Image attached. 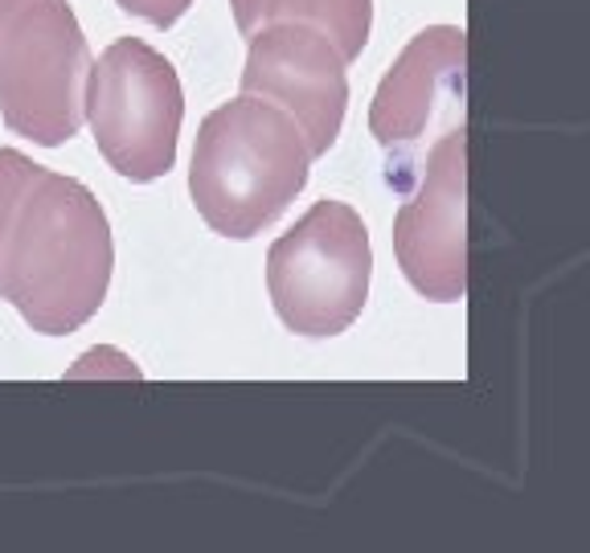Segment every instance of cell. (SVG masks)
I'll list each match as a JSON object with an SVG mask.
<instances>
[{"label":"cell","instance_id":"1","mask_svg":"<svg viewBox=\"0 0 590 553\" xmlns=\"http://www.w3.org/2000/svg\"><path fill=\"white\" fill-rule=\"evenodd\" d=\"M115 246L98 197L0 148V299L42 337L79 332L107 299Z\"/></svg>","mask_w":590,"mask_h":553},{"label":"cell","instance_id":"2","mask_svg":"<svg viewBox=\"0 0 590 553\" xmlns=\"http://www.w3.org/2000/svg\"><path fill=\"white\" fill-rule=\"evenodd\" d=\"M308 140L292 115L238 95L201 119L189 193L213 234L246 243L292 205L308 185Z\"/></svg>","mask_w":590,"mask_h":553},{"label":"cell","instance_id":"3","mask_svg":"<svg viewBox=\"0 0 590 553\" xmlns=\"http://www.w3.org/2000/svg\"><path fill=\"white\" fill-rule=\"evenodd\" d=\"M91 46L70 0H0V115L42 148L74 140Z\"/></svg>","mask_w":590,"mask_h":553},{"label":"cell","instance_id":"4","mask_svg":"<svg viewBox=\"0 0 590 553\" xmlns=\"http://www.w3.org/2000/svg\"><path fill=\"white\" fill-rule=\"evenodd\" d=\"M374 246L361 213L344 201H316L267 250V292L295 337H341L369 299Z\"/></svg>","mask_w":590,"mask_h":553},{"label":"cell","instance_id":"5","mask_svg":"<svg viewBox=\"0 0 590 553\" xmlns=\"http://www.w3.org/2000/svg\"><path fill=\"white\" fill-rule=\"evenodd\" d=\"M82 115L103 161L119 177L148 185L177 164L185 95L173 62L140 37H119L91 62Z\"/></svg>","mask_w":590,"mask_h":553},{"label":"cell","instance_id":"6","mask_svg":"<svg viewBox=\"0 0 590 553\" xmlns=\"http://www.w3.org/2000/svg\"><path fill=\"white\" fill-rule=\"evenodd\" d=\"M468 95V33L459 25H430L414 33L381 79L369 107V131L390 156V185L406 193L426 140L463 128Z\"/></svg>","mask_w":590,"mask_h":553},{"label":"cell","instance_id":"7","mask_svg":"<svg viewBox=\"0 0 590 553\" xmlns=\"http://www.w3.org/2000/svg\"><path fill=\"white\" fill-rule=\"evenodd\" d=\"M393 255L406 283L426 299L468 295V136L463 128L426 148L406 201L393 217Z\"/></svg>","mask_w":590,"mask_h":553},{"label":"cell","instance_id":"8","mask_svg":"<svg viewBox=\"0 0 590 553\" xmlns=\"http://www.w3.org/2000/svg\"><path fill=\"white\" fill-rule=\"evenodd\" d=\"M341 49L316 25H267L250 33V54L243 66V95H255L295 119L308 140L311 161L337 144L349 107Z\"/></svg>","mask_w":590,"mask_h":553},{"label":"cell","instance_id":"9","mask_svg":"<svg viewBox=\"0 0 590 553\" xmlns=\"http://www.w3.org/2000/svg\"><path fill=\"white\" fill-rule=\"evenodd\" d=\"M238 33L267 30V25H316L328 33V42L341 49L344 62L361 58V49L369 42V25H374V0H229Z\"/></svg>","mask_w":590,"mask_h":553},{"label":"cell","instance_id":"10","mask_svg":"<svg viewBox=\"0 0 590 553\" xmlns=\"http://www.w3.org/2000/svg\"><path fill=\"white\" fill-rule=\"evenodd\" d=\"M123 13L140 16L148 25H156V30H168V25H177L180 16L189 13V4L193 0H115Z\"/></svg>","mask_w":590,"mask_h":553}]
</instances>
